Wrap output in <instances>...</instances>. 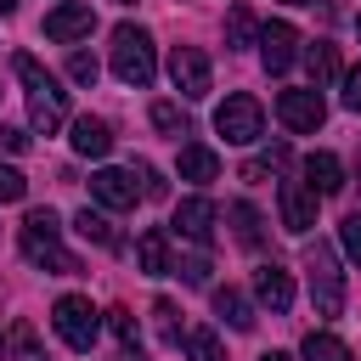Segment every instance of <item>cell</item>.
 <instances>
[{"mask_svg":"<svg viewBox=\"0 0 361 361\" xmlns=\"http://www.w3.org/2000/svg\"><path fill=\"white\" fill-rule=\"evenodd\" d=\"M62 226H56V214L51 209H34L28 220H23V231H17V243H23V259L28 265H39V271H51V276H73L79 271V259L62 248V237H56Z\"/></svg>","mask_w":361,"mask_h":361,"instance_id":"obj_1","label":"cell"},{"mask_svg":"<svg viewBox=\"0 0 361 361\" xmlns=\"http://www.w3.org/2000/svg\"><path fill=\"white\" fill-rule=\"evenodd\" d=\"M169 276H186V282H209V254H175L169 259Z\"/></svg>","mask_w":361,"mask_h":361,"instance_id":"obj_26","label":"cell"},{"mask_svg":"<svg viewBox=\"0 0 361 361\" xmlns=\"http://www.w3.org/2000/svg\"><path fill=\"white\" fill-rule=\"evenodd\" d=\"M338 248H344V259L361 265V214H350V220L338 226Z\"/></svg>","mask_w":361,"mask_h":361,"instance_id":"obj_32","label":"cell"},{"mask_svg":"<svg viewBox=\"0 0 361 361\" xmlns=\"http://www.w3.org/2000/svg\"><path fill=\"white\" fill-rule=\"evenodd\" d=\"M180 344H186V361H226V350H220V338H214L209 327L180 333Z\"/></svg>","mask_w":361,"mask_h":361,"instance_id":"obj_25","label":"cell"},{"mask_svg":"<svg viewBox=\"0 0 361 361\" xmlns=\"http://www.w3.org/2000/svg\"><path fill=\"white\" fill-rule=\"evenodd\" d=\"M254 293H259V305H265L271 316H282V310L293 305V276H288L282 265H259V271H254Z\"/></svg>","mask_w":361,"mask_h":361,"instance_id":"obj_15","label":"cell"},{"mask_svg":"<svg viewBox=\"0 0 361 361\" xmlns=\"http://www.w3.org/2000/svg\"><path fill=\"white\" fill-rule=\"evenodd\" d=\"M299 355H305V361H350V344H344L338 333H305Z\"/></svg>","mask_w":361,"mask_h":361,"instance_id":"obj_22","label":"cell"},{"mask_svg":"<svg viewBox=\"0 0 361 361\" xmlns=\"http://www.w3.org/2000/svg\"><path fill=\"white\" fill-rule=\"evenodd\" d=\"M107 327H113V333H118L124 344H135V316H130L124 305H113V310H107Z\"/></svg>","mask_w":361,"mask_h":361,"instance_id":"obj_33","label":"cell"},{"mask_svg":"<svg viewBox=\"0 0 361 361\" xmlns=\"http://www.w3.org/2000/svg\"><path fill=\"white\" fill-rule=\"evenodd\" d=\"M180 180H192V186H209V180H220V158H214L209 147L186 141V147H180Z\"/></svg>","mask_w":361,"mask_h":361,"instance_id":"obj_19","label":"cell"},{"mask_svg":"<svg viewBox=\"0 0 361 361\" xmlns=\"http://www.w3.org/2000/svg\"><path fill=\"white\" fill-rule=\"evenodd\" d=\"M259 361H293V355H288V350H265Z\"/></svg>","mask_w":361,"mask_h":361,"instance_id":"obj_37","label":"cell"},{"mask_svg":"<svg viewBox=\"0 0 361 361\" xmlns=\"http://www.w3.org/2000/svg\"><path fill=\"white\" fill-rule=\"evenodd\" d=\"M73 231H79L85 243H96V248H118V231H113V220H107L102 209H90V203L73 214Z\"/></svg>","mask_w":361,"mask_h":361,"instance_id":"obj_20","label":"cell"},{"mask_svg":"<svg viewBox=\"0 0 361 361\" xmlns=\"http://www.w3.org/2000/svg\"><path fill=\"white\" fill-rule=\"evenodd\" d=\"M11 355L17 361H45V350H39V338H34L28 322H11Z\"/></svg>","mask_w":361,"mask_h":361,"instance_id":"obj_27","label":"cell"},{"mask_svg":"<svg viewBox=\"0 0 361 361\" xmlns=\"http://www.w3.org/2000/svg\"><path fill=\"white\" fill-rule=\"evenodd\" d=\"M96 73H102V62H96L90 51H73V56H68V79H73V85H85V90H90V85H96Z\"/></svg>","mask_w":361,"mask_h":361,"instance_id":"obj_29","label":"cell"},{"mask_svg":"<svg viewBox=\"0 0 361 361\" xmlns=\"http://www.w3.org/2000/svg\"><path fill=\"white\" fill-rule=\"evenodd\" d=\"M124 6H135V0H124Z\"/></svg>","mask_w":361,"mask_h":361,"instance_id":"obj_41","label":"cell"},{"mask_svg":"<svg viewBox=\"0 0 361 361\" xmlns=\"http://www.w3.org/2000/svg\"><path fill=\"white\" fill-rule=\"evenodd\" d=\"M113 73L135 90H147L158 79V51H152V34L135 28V23H118L113 28Z\"/></svg>","mask_w":361,"mask_h":361,"instance_id":"obj_2","label":"cell"},{"mask_svg":"<svg viewBox=\"0 0 361 361\" xmlns=\"http://www.w3.org/2000/svg\"><path fill=\"white\" fill-rule=\"evenodd\" d=\"M169 259H175L169 231H164V226H147V231L135 237V265H141L147 276H169Z\"/></svg>","mask_w":361,"mask_h":361,"instance_id":"obj_14","label":"cell"},{"mask_svg":"<svg viewBox=\"0 0 361 361\" xmlns=\"http://www.w3.org/2000/svg\"><path fill=\"white\" fill-rule=\"evenodd\" d=\"M288 6H310V0H288Z\"/></svg>","mask_w":361,"mask_h":361,"instance_id":"obj_39","label":"cell"},{"mask_svg":"<svg viewBox=\"0 0 361 361\" xmlns=\"http://www.w3.org/2000/svg\"><path fill=\"white\" fill-rule=\"evenodd\" d=\"M276 203H282V226L293 231V237H305L310 226H316V192L305 186V180H282V192H276Z\"/></svg>","mask_w":361,"mask_h":361,"instance_id":"obj_12","label":"cell"},{"mask_svg":"<svg viewBox=\"0 0 361 361\" xmlns=\"http://www.w3.org/2000/svg\"><path fill=\"white\" fill-rule=\"evenodd\" d=\"M73 152L79 158H107L113 152V130H107V118H73Z\"/></svg>","mask_w":361,"mask_h":361,"instance_id":"obj_18","label":"cell"},{"mask_svg":"<svg viewBox=\"0 0 361 361\" xmlns=\"http://www.w3.org/2000/svg\"><path fill=\"white\" fill-rule=\"evenodd\" d=\"M11 11H17V0H0V17H11Z\"/></svg>","mask_w":361,"mask_h":361,"instance_id":"obj_38","label":"cell"},{"mask_svg":"<svg viewBox=\"0 0 361 361\" xmlns=\"http://www.w3.org/2000/svg\"><path fill=\"white\" fill-rule=\"evenodd\" d=\"M214 316L231 327V333H254V299L243 293V288H214Z\"/></svg>","mask_w":361,"mask_h":361,"instance_id":"obj_17","label":"cell"},{"mask_svg":"<svg viewBox=\"0 0 361 361\" xmlns=\"http://www.w3.org/2000/svg\"><path fill=\"white\" fill-rule=\"evenodd\" d=\"M254 34H259L254 11H248V6H231V17H226V51H248Z\"/></svg>","mask_w":361,"mask_h":361,"instance_id":"obj_23","label":"cell"},{"mask_svg":"<svg viewBox=\"0 0 361 361\" xmlns=\"http://www.w3.org/2000/svg\"><path fill=\"white\" fill-rule=\"evenodd\" d=\"M0 152H28V130H17V124H0Z\"/></svg>","mask_w":361,"mask_h":361,"instance_id":"obj_35","label":"cell"},{"mask_svg":"<svg viewBox=\"0 0 361 361\" xmlns=\"http://www.w3.org/2000/svg\"><path fill=\"white\" fill-rule=\"evenodd\" d=\"M62 118H68V90H62L56 79L39 85V90H28V124H34L39 135H56Z\"/></svg>","mask_w":361,"mask_h":361,"instance_id":"obj_11","label":"cell"},{"mask_svg":"<svg viewBox=\"0 0 361 361\" xmlns=\"http://www.w3.org/2000/svg\"><path fill=\"white\" fill-rule=\"evenodd\" d=\"M338 85H344V107H350V113H361V62H355V68H344V79H338Z\"/></svg>","mask_w":361,"mask_h":361,"instance_id":"obj_34","label":"cell"},{"mask_svg":"<svg viewBox=\"0 0 361 361\" xmlns=\"http://www.w3.org/2000/svg\"><path fill=\"white\" fill-rule=\"evenodd\" d=\"M276 118H282L293 135H316L322 118H327V102H322L316 85H310V90H282V96H276Z\"/></svg>","mask_w":361,"mask_h":361,"instance_id":"obj_7","label":"cell"},{"mask_svg":"<svg viewBox=\"0 0 361 361\" xmlns=\"http://www.w3.org/2000/svg\"><path fill=\"white\" fill-rule=\"evenodd\" d=\"M305 282H310L316 316H344V271H338V254L327 243H310L305 248Z\"/></svg>","mask_w":361,"mask_h":361,"instance_id":"obj_3","label":"cell"},{"mask_svg":"<svg viewBox=\"0 0 361 361\" xmlns=\"http://www.w3.org/2000/svg\"><path fill=\"white\" fill-rule=\"evenodd\" d=\"M305 62H310V79H316V85H333V79H344V68H338V51H333L327 39L305 45Z\"/></svg>","mask_w":361,"mask_h":361,"instance_id":"obj_21","label":"cell"},{"mask_svg":"<svg viewBox=\"0 0 361 361\" xmlns=\"http://www.w3.org/2000/svg\"><path fill=\"white\" fill-rule=\"evenodd\" d=\"M51 327H56V338H62L68 350L90 355L96 338H102V310H90L85 293H62V299L51 305Z\"/></svg>","mask_w":361,"mask_h":361,"instance_id":"obj_4","label":"cell"},{"mask_svg":"<svg viewBox=\"0 0 361 361\" xmlns=\"http://www.w3.org/2000/svg\"><path fill=\"white\" fill-rule=\"evenodd\" d=\"M214 130L226 135V147H254L259 130H265V107L237 90V96H226V102L214 107Z\"/></svg>","mask_w":361,"mask_h":361,"instance_id":"obj_5","label":"cell"},{"mask_svg":"<svg viewBox=\"0 0 361 361\" xmlns=\"http://www.w3.org/2000/svg\"><path fill=\"white\" fill-rule=\"evenodd\" d=\"M355 28H361V17H355Z\"/></svg>","mask_w":361,"mask_h":361,"instance_id":"obj_40","label":"cell"},{"mask_svg":"<svg viewBox=\"0 0 361 361\" xmlns=\"http://www.w3.org/2000/svg\"><path fill=\"white\" fill-rule=\"evenodd\" d=\"M169 186H164V175L152 169V164H141V197H164Z\"/></svg>","mask_w":361,"mask_h":361,"instance_id":"obj_36","label":"cell"},{"mask_svg":"<svg viewBox=\"0 0 361 361\" xmlns=\"http://www.w3.org/2000/svg\"><path fill=\"white\" fill-rule=\"evenodd\" d=\"M90 197H96L102 209L124 214V209H135V175H130V169H113V164H102V169L90 175Z\"/></svg>","mask_w":361,"mask_h":361,"instance_id":"obj_9","label":"cell"},{"mask_svg":"<svg viewBox=\"0 0 361 361\" xmlns=\"http://www.w3.org/2000/svg\"><path fill=\"white\" fill-rule=\"evenodd\" d=\"M152 124H158L164 135H186V113H180L175 102H152Z\"/></svg>","mask_w":361,"mask_h":361,"instance_id":"obj_30","label":"cell"},{"mask_svg":"<svg viewBox=\"0 0 361 361\" xmlns=\"http://www.w3.org/2000/svg\"><path fill=\"white\" fill-rule=\"evenodd\" d=\"M175 316H180V310H175L169 299H158V305H152V327H158V338H164V344H180V322H175Z\"/></svg>","mask_w":361,"mask_h":361,"instance_id":"obj_28","label":"cell"},{"mask_svg":"<svg viewBox=\"0 0 361 361\" xmlns=\"http://www.w3.org/2000/svg\"><path fill=\"white\" fill-rule=\"evenodd\" d=\"M231 226H237V243L243 248H259L265 243V220H259L254 203H231Z\"/></svg>","mask_w":361,"mask_h":361,"instance_id":"obj_24","label":"cell"},{"mask_svg":"<svg viewBox=\"0 0 361 361\" xmlns=\"http://www.w3.org/2000/svg\"><path fill=\"white\" fill-rule=\"evenodd\" d=\"M169 79H175L180 102H203V96L214 90V68H209V56H203L197 45H175V51H169Z\"/></svg>","mask_w":361,"mask_h":361,"instance_id":"obj_6","label":"cell"},{"mask_svg":"<svg viewBox=\"0 0 361 361\" xmlns=\"http://www.w3.org/2000/svg\"><path fill=\"white\" fill-rule=\"evenodd\" d=\"M23 197H28V175L0 164V203H23Z\"/></svg>","mask_w":361,"mask_h":361,"instance_id":"obj_31","label":"cell"},{"mask_svg":"<svg viewBox=\"0 0 361 361\" xmlns=\"http://www.w3.org/2000/svg\"><path fill=\"white\" fill-rule=\"evenodd\" d=\"M305 186H310L316 197H338V192H344V164H338L333 152H310V158H305Z\"/></svg>","mask_w":361,"mask_h":361,"instance_id":"obj_16","label":"cell"},{"mask_svg":"<svg viewBox=\"0 0 361 361\" xmlns=\"http://www.w3.org/2000/svg\"><path fill=\"white\" fill-rule=\"evenodd\" d=\"M214 220H220V214H214L209 197H180V209H175V237L209 248V243H214Z\"/></svg>","mask_w":361,"mask_h":361,"instance_id":"obj_13","label":"cell"},{"mask_svg":"<svg viewBox=\"0 0 361 361\" xmlns=\"http://www.w3.org/2000/svg\"><path fill=\"white\" fill-rule=\"evenodd\" d=\"M293 56H299L293 23H265V28H259V62H265V73H288Z\"/></svg>","mask_w":361,"mask_h":361,"instance_id":"obj_10","label":"cell"},{"mask_svg":"<svg viewBox=\"0 0 361 361\" xmlns=\"http://www.w3.org/2000/svg\"><path fill=\"white\" fill-rule=\"evenodd\" d=\"M90 28H96L90 0H62V6L45 11V39H56V45H73V39H85Z\"/></svg>","mask_w":361,"mask_h":361,"instance_id":"obj_8","label":"cell"}]
</instances>
